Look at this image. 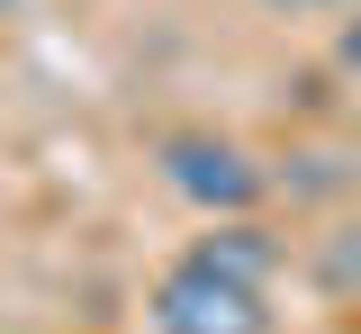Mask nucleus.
<instances>
[{
  "instance_id": "0eeeda50",
  "label": "nucleus",
  "mask_w": 361,
  "mask_h": 334,
  "mask_svg": "<svg viewBox=\"0 0 361 334\" xmlns=\"http://www.w3.org/2000/svg\"><path fill=\"white\" fill-rule=\"evenodd\" d=\"M18 9H27V0H0V18H18Z\"/></svg>"
},
{
  "instance_id": "423d86ee",
  "label": "nucleus",
  "mask_w": 361,
  "mask_h": 334,
  "mask_svg": "<svg viewBox=\"0 0 361 334\" xmlns=\"http://www.w3.org/2000/svg\"><path fill=\"white\" fill-rule=\"evenodd\" d=\"M271 9H343V0H271Z\"/></svg>"
},
{
  "instance_id": "7ed1b4c3",
  "label": "nucleus",
  "mask_w": 361,
  "mask_h": 334,
  "mask_svg": "<svg viewBox=\"0 0 361 334\" xmlns=\"http://www.w3.org/2000/svg\"><path fill=\"white\" fill-rule=\"evenodd\" d=\"M180 262H199V271H217L235 289H271L280 280V235L262 217H208V235H190Z\"/></svg>"
},
{
  "instance_id": "39448f33",
  "label": "nucleus",
  "mask_w": 361,
  "mask_h": 334,
  "mask_svg": "<svg viewBox=\"0 0 361 334\" xmlns=\"http://www.w3.org/2000/svg\"><path fill=\"white\" fill-rule=\"evenodd\" d=\"M334 63L361 82V0H343V27H334Z\"/></svg>"
},
{
  "instance_id": "f257e3e1",
  "label": "nucleus",
  "mask_w": 361,
  "mask_h": 334,
  "mask_svg": "<svg viewBox=\"0 0 361 334\" xmlns=\"http://www.w3.org/2000/svg\"><path fill=\"white\" fill-rule=\"evenodd\" d=\"M154 163H163V181H172L199 217H253L262 208V163L244 154L235 136H208V127H172V136L154 144Z\"/></svg>"
},
{
  "instance_id": "20e7f679",
  "label": "nucleus",
  "mask_w": 361,
  "mask_h": 334,
  "mask_svg": "<svg viewBox=\"0 0 361 334\" xmlns=\"http://www.w3.org/2000/svg\"><path fill=\"white\" fill-rule=\"evenodd\" d=\"M307 280L334 298V307H361V226H334V235L307 253Z\"/></svg>"
},
{
  "instance_id": "f03ea898",
  "label": "nucleus",
  "mask_w": 361,
  "mask_h": 334,
  "mask_svg": "<svg viewBox=\"0 0 361 334\" xmlns=\"http://www.w3.org/2000/svg\"><path fill=\"white\" fill-rule=\"evenodd\" d=\"M154 334H280L262 307V289H235L199 262H172L154 280Z\"/></svg>"
}]
</instances>
